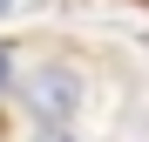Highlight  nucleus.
<instances>
[{
	"instance_id": "nucleus-1",
	"label": "nucleus",
	"mask_w": 149,
	"mask_h": 142,
	"mask_svg": "<svg viewBox=\"0 0 149 142\" xmlns=\"http://www.w3.org/2000/svg\"><path fill=\"white\" fill-rule=\"evenodd\" d=\"M14 102H20V115L41 122V129H74V115H81V102H88V75H81L74 61L47 54V61H34L27 75L14 81Z\"/></svg>"
},
{
	"instance_id": "nucleus-5",
	"label": "nucleus",
	"mask_w": 149,
	"mask_h": 142,
	"mask_svg": "<svg viewBox=\"0 0 149 142\" xmlns=\"http://www.w3.org/2000/svg\"><path fill=\"white\" fill-rule=\"evenodd\" d=\"M0 142H7V122H0Z\"/></svg>"
},
{
	"instance_id": "nucleus-2",
	"label": "nucleus",
	"mask_w": 149,
	"mask_h": 142,
	"mask_svg": "<svg viewBox=\"0 0 149 142\" xmlns=\"http://www.w3.org/2000/svg\"><path fill=\"white\" fill-rule=\"evenodd\" d=\"M27 142H81V135H74V129H41V122H34V129H27Z\"/></svg>"
},
{
	"instance_id": "nucleus-4",
	"label": "nucleus",
	"mask_w": 149,
	"mask_h": 142,
	"mask_svg": "<svg viewBox=\"0 0 149 142\" xmlns=\"http://www.w3.org/2000/svg\"><path fill=\"white\" fill-rule=\"evenodd\" d=\"M7 7H14V0H0V14H7Z\"/></svg>"
},
{
	"instance_id": "nucleus-3",
	"label": "nucleus",
	"mask_w": 149,
	"mask_h": 142,
	"mask_svg": "<svg viewBox=\"0 0 149 142\" xmlns=\"http://www.w3.org/2000/svg\"><path fill=\"white\" fill-rule=\"evenodd\" d=\"M0 95H14V61H7V47H0Z\"/></svg>"
}]
</instances>
